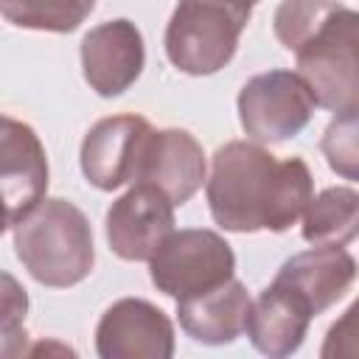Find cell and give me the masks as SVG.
<instances>
[{"label": "cell", "mask_w": 359, "mask_h": 359, "mask_svg": "<svg viewBox=\"0 0 359 359\" xmlns=\"http://www.w3.org/2000/svg\"><path fill=\"white\" fill-rule=\"evenodd\" d=\"M208 205L219 227L233 233L289 230L314 196V180L300 157L278 160L250 140H230L213 154Z\"/></svg>", "instance_id": "6da1fadb"}, {"label": "cell", "mask_w": 359, "mask_h": 359, "mask_svg": "<svg viewBox=\"0 0 359 359\" xmlns=\"http://www.w3.org/2000/svg\"><path fill=\"white\" fill-rule=\"evenodd\" d=\"M14 224V250L34 280L53 289L81 283L93 264V230L87 216L67 199H39Z\"/></svg>", "instance_id": "7a4b0ae2"}, {"label": "cell", "mask_w": 359, "mask_h": 359, "mask_svg": "<svg viewBox=\"0 0 359 359\" xmlns=\"http://www.w3.org/2000/svg\"><path fill=\"white\" fill-rule=\"evenodd\" d=\"M250 0H180L165 28V56L188 76L222 70L250 22Z\"/></svg>", "instance_id": "3957f363"}, {"label": "cell", "mask_w": 359, "mask_h": 359, "mask_svg": "<svg viewBox=\"0 0 359 359\" xmlns=\"http://www.w3.org/2000/svg\"><path fill=\"white\" fill-rule=\"evenodd\" d=\"M359 17L353 8L334 11L297 50V76L317 107L331 112L359 109Z\"/></svg>", "instance_id": "277c9868"}, {"label": "cell", "mask_w": 359, "mask_h": 359, "mask_svg": "<svg viewBox=\"0 0 359 359\" xmlns=\"http://www.w3.org/2000/svg\"><path fill=\"white\" fill-rule=\"evenodd\" d=\"M236 255L230 244L213 230H171L149 258L151 283L180 300L208 292L233 278Z\"/></svg>", "instance_id": "5b68a950"}, {"label": "cell", "mask_w": 359, "mask_h": 359, "mask_svg": "<svg viewBox=\"0 0 359 359\" xmlns=\"http://www.w3.org/2000/svg\"><path fill=\"white\" fill-rule=\"evenodd\" d=\"M314 107L317 104L309 87L292 70L258 73L238 93L241 126L258 143H280L294 137L311 121Z\"/></svg>", "instance_id": "8992f818"}, {"label": "cell", "mask_w": 359, "mask_h": 359, "mask_svg": "<svg viewBox=\"0 0 359 359\" xmlns=\"http://www.w3.org/2000/svg\"><path fill=\"white\" fill-rule=\"evenodd\" d=\"M149 135L151 126L140 115L101 118L81 143V171L87 182L101 191L135 182Z\"/></svg>", "instance_id": "52a82bcc"}, {"label": "cell", "mask_w": 359, "mask_h": 359, "mask_svg": "<svg viewBox=\"0 0 359 359\" xmlns=\"http://www.w3.org/2000/svg\"><path fill=\"white\" fill-rule=\"evenodd\" d=\"M171 230L174 205L149 182H132L107 210V241L123 261H149Z\"/></svg>", "instance_id": "ba28073f"}, {"label": "cell", "mask_w": 359, "mask_h": 359, "mask_svg": "<svg viewBox=\"0 0 359 359\" xmlns=\"http://www.w3.org/2000/svg\"><path fill=\"white\" fill-rule=\"evenodd\" d=\"M95 351L101 359H168L174 325L149 300L123 297L104 311L95 328Z\"/></svg>", "instance_id": "9c48e42d"}, {"label": "cell", "mask_w": 359, "mask_h": 359, "mask_svg": "<svg viewBox=\"0 0 359 359\" xmlns=\"http://www.w3.org/2000/svg\"><path fill=\"white\" fill-rule=\"evenodd\" d=\"M146 62L143 36L129 20H109L90 28L81 39L84 81L104 98L121 95L135 84Z\"/></svg>", "instance_id": "30bf717a"}, {"label": "cell", "mask_w": 359, "mask_h": 359, "mask_svg": "<svg viewBox=\"0 0 359 359\" xmlns=\"http://www.w3.org/2000/svg\"><path fill=\"white\" fill-rule=\"evenodd\" d=\"M205 151L185 129H151L135 182L160 188L171 205H185L205 182Z\"/></svg>", "instance_id": "8fae6325"}, {"label": "cell", "mask_w": 359, "mask_h": 359, "mask_svg": "<svg viewBox=\"0 0 359 359\" xmlns=\"http://www.w3.org/2000/svg\"><path fill=\"white\" fill-rule=\"evenodd\" d=\"M48 188V157L36 132L0 112V194L11 222L31 210Z\"/></svg>", "instance_id": "7c38bea8"}, {"label": "cell", "mask_w": 359, "mask_h": 359, "mask_svg": "<svg viewBox=\"0 0 359 359\" xmlns=\"http://www.w3.org/2000/svg\"><path fill=\"white\" fill-rule=\"evenodd\" d=\"M356 261L339 244H314L306 252L292 255L278 269L275 280L294 289L311 309V314H323L334 306L353 283Z\"/></svg>", "instance_id": "4fadbf2b"}, {"label": "cell", "mask_w": 359, "mask_h": 359, "mask_svg": "<svg viewBox=\"0 0 359 359\" xmlns=\"http://www.w3.org/2000/svg\"><path fill=\"white\" fill-rule=\"evenodd\" d=\"M311 309L309 303L289 286L272 280L258 300L250 303L247 314V337L261 351L264 356L280 359L294 353L303 345V337L311 323Z\"/></svg>", "instance_id": "5bb4252c"}, {"label": "cell", "mask_w": 359, "mask_h": 359, "mask_svg": "<svg viewBox=\"0 0 359 359\" xmlns=\"http://www.w3.org/2000/svg\"><path fill=\"white\" fill-rule=\"evenodd\" d=\"M250 294L241 280L230 278L208 292L180 297L177 317L188 337L205 345H227L238 339L247 328L250 314Z\"/></svg>", "instance_id": "9a60e30c"}, {"label": "cell", "mask_w": 359, "mask_h": 359, "mask_svg": "<svg viewBox=\"0 0 359 359\" xmlns=\"http://www.w3.org/2000/svg\"><path fill=\"white\" fill-rule=\"evenodd\" d=\"M359 196L353 188H325L303 210V238L311 244H339L356 238Z\"/></svg>", "instance_id": "2e32d148"}, {"label": "cell", "mask_w": 359, "mask_h": 359, "mask_svg": "<svg viewBox=\"0 0 359 359\" xmlns=\"http://www.w3.org/2000/svg\"><path fill=\"white\" fill-rule=\"evenodd\" d=\"M95 0H0L3 17L17 28L70 34L93 11Z\"/></svg>", "instance_id": "e0dca14e"}, {"label": "cell", "mask_w": 359, "mask_h": 359, "mask_svg": "<svg viewBox=\"0 0 359 359\" xmlns=\"http://www.w3.org/2000/svg\"><path fill=\"white\" fill-rule=\"evenodd\" d=\"M342 3L337 0H280L275 11V36L286 50H297Z\"/></svg>", "instance_id": "ac0fdd59"}, {"label": "cell", "mask_w": 359, "mask_h": 359, "mask_svg": "<svg viewBox=\"0 0 359 359\" xmlns=\"http://www.w3.org/2000/svg\"><path fill=\"white\" fill-rule=\"evenodd\" d=\"M25 314H28V294L22 283L14 275L0 272V356L28 353Z\"/></svg>", "instance_id": "d6986e66"}, {"label": "cell", "mask_w": 359, "mask_h": 359, "mask_svg": "<svg viewBox=\"0 0 359 359\" xmlns=\"http://www.w3.org/2000/svg\"><path fill=\"white\" fill-rule=\"evenodd\" d=\"M323 154L328 165L345 180H356V112H339L323 137Z\"/></svg>", "instance_id": "ffe728a7"}, {"label": "cell", "mask_w": 359, "mask_h": 359, "mask_svg": "<svg viewBox=\"0 0 359 359\" xmlns=\"http://www.w3.org/2000/svg\"><path fill=\"white\" fill-rule=\"evenodd\" d=\"M11 224V213H8V205H6V199H3V194H0V236H3V230Z\"/></svg>", "instance_id": "44dd1931"}, {"label": "cell", "mask_w": 359, "mask_h": 359, "mask_svg": "<svg viewBox=\"0 0 359 359\" xmlns=\"http://www.w3.org/2000/svg\"><path fill=\"white\" fill-rule=\"evenodd\" d=\"M250 3H255V0H250Z\"/></svg>", "instance_id": "7402d4cb"}]
</instances>
